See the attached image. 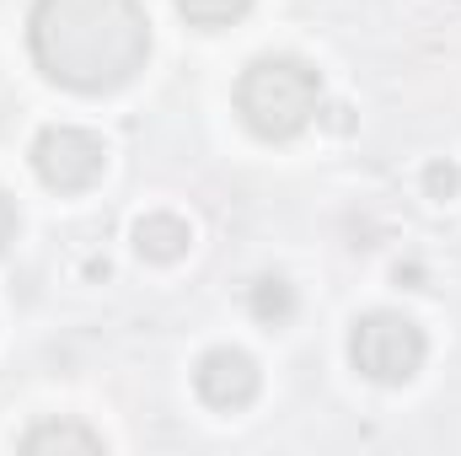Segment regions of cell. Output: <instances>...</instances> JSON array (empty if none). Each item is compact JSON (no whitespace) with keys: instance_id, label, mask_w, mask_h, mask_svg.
Returning <instances> with one entry per match:
<instances>
[{"instance_id":"obj_1","label":"cell","mask_w":461,"mask_h":456,"mask_svg":"<svg viewBox=\"0 0 461 456\" xmlns=\"http://www.w3.org/2000/svg\"><path fill=\"white\" fill-rule=\"evenodd\" d=\"M32 59L70 92H118L150 59V22L140 0H38L27 16Z\"/></svg>"},{"instance_id":"obj_2","label":"cell","mask_w":461,"mask_h":456,"mask_svg":"<svg viewBox=\"0 0 461 456\" xmlns=\"http://www.w3.org/2000/svg\"><path fill=\"white\" fill-rule=\"evenodd\" d=\"M317 97H322V81L306 59L295 54H268V59H252L236 81V114L241 123L258 134V140H295L312 118H317Z\"/></svg>"},{"instance_id":"obj_3","label":"cell","mask_w":461,"mask_h":456,"mask_svg":"<svg viewBox=\"0 0 461 456\" xmlns=\"http://www.w3.org/2000/svg\"><path fill=\"white\" fill-rule=\"evenodd\" d=\"M429 343H424V328L402 312H365L348 333V360L365 381L375 387H402L419 376Z\"/></svg>"},{"instance_id":"obj_4","label":"cell","mask_w":461,"mask_h":456,"mask_svg":"<svg viewBox=\"0 0 461 456\" xmlns=\"http://www.w3.org/2000/svg\"><path fill=\"white\" fill-rule=\"evenodd\" d=\"M32 172L54 188V194H86L103 172H108V145L92 129L76 123H49L32 140Z\"/></svg>"},{"instance_id":"obj_5","label":"cell","mask_w":461,"mask_h":456,"mask_svg":"<svg viewBox=\"0 0 461 456\" xmlns=\"http://www.w3.org/2000/svg\"><path fill=\"white\" fill-rule=\"evenodd\" d=\"M194 387H199V397H204L210 408L236 414V408H247V403L258 397V365H252V354H241V349H210V354L199 360V370H194Z\"/></svg>"},{"instance_id":"obj_6","label":"cell","mask_w":461,"mask_h":456,"mask_svg":"<svg viewBox=\"0 0 461 456\" xmlns=\"http://www.w3.org/2000/svg\"><path fill=\"white\" fill-rule=\"evenodd\" d=\"M188 242H194V231L183 215H145L140 226H134V247H140V258H150V263H177L183 252H188Z\"/></svg>"},{"instance_id":"obj_7","label":"cell","mask_w":461,"mask_h":456,"mask_svg":"<svg viewBox=\"0 0 461 456\" xmlns=\"http://www.w3.org/2000/svg\"><path fill=\"white\" fill-rule=\"evenodd\" d=\"M22 451H103V435L86 424H70V419H49V424H32L22 435Z\"/></svg>"},{"instance_id":"obj_8","label":"cell","mask_w":461,"mask_h":456,"mask_svg":"<svg viewBox=\"0 0 461 456\" xmlns=\"http://www.w3.org/2000/svg\"><path fill=\"white\" fill-rule=\"evenodd\" d=\"M247 306H252V317H258L263 328H285V323L295 317V290H290L279 274H263V279L247 290Z\"/></svg>"},{"instance_id":"obj_9","label":"cell","mask_w":461,"mask_h":456,"mask_svg":"<svg viewBox=\"0 0 461 456\" xmlns=\"http://www.w3.org/2000/svg\"><path fill=\"white\" fill-rule=\"evenodd\" d=\"M194 27H230V22H241L247 16V5L252 0H172Z\"/></svg>"},{"instance_id":"obj_10","label":"cell","mask_w":461,"mask_h":456,"mask_svg":"<svg viewBox=\"0 0 461 456\" xmlns=\"http://www.w3.org/2000/svg\"><path fill=\"white\" fill-rule=\"evenodd\" d=\"M424 188H429V199H451L461 188V172L451 167V161H435L429 172H424Z\"/></svg>"},{"instance_id":"obj_11","label":"cell","mask_w":461,"mask_h":456,"mask_svg":"<svg viewBox=\"0 0 461 456\" xmlns=\"http://www.w3.org/2000/svg\"><path fill=\"white\" fill-rule=\"evenodd\" d=\"M11 236H16V205H11V199L0 194V252L11 247Z\"/></svg>"}]
</instances>
